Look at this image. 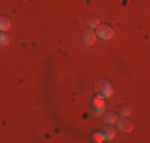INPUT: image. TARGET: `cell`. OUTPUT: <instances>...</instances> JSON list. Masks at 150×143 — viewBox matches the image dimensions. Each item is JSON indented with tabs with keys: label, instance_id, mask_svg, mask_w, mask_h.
Instances as JSON below:
<instances>
[{
	"label": "cell",
	"instance_id": "1",
	"mask_svg": "<svg viewBox=\"0 0 150 143\" xmlns=\"http://www.w3.org/2000/svg\"><path fill=\"white\" fill-rule=\"evenodd\" d=\"M96 35H98L99 38H102V40H105V41H107V40H110V38L113 37V30H112V27L105 26V24H99Z\"/></svg>",
	"mask_w": 150,
	"mask_h": 143
},
{
	"label": "cell",
	"instance_id": "2",
	"mask_svg": "<svg viewBox=\"0 0 150 143\" xmlns=\"http://www.w3.org/2000/svg\"><path fill=\"white\" fill-rule=\"evenodd\" d=\"M105 110V102H104V97L98 94V97L94 99V103H93V111L96 113V116H102Z\"/></svg>",
	"mask_w": 150,
	"mask_h": 143
},
{
	"label": "cell",
	"instance_id": "3",
	"mask_svg": "<svg viewBox=\"0 0 150 143\" xmlns=\"http://www.w3.org/2000/svg\"><path fill=\"white\" fill-rule=\"evenodd\" d=\"M117 127H118L121 132H131V130H133V124H131L128 119H125V118H123V119H120V121L117 119Z\"/></svg>",
	"mask_w": 150,
	"mask_h": 143
},
{
	"label": "cell",
	"instance_id": "4",
	"mask_svg": "<svg viewBox=\"0 0 150 143\" xmlns=\"http://www.w3.org/2000/svg\"><path fill=\"white\" fill-rule=\"evenodd\" d=\"M94 41H96V34H94V32H91V30H88L86 34L83 35V43L90 46V45H93Z\"/></svg>",
	"mask_w": 150,
	"mask_h": 143
},
{
	"label": "cell",
	"instance_id": "5",
	"mask_svg": "<svg viewBox=\"0 0 150 143\" xmlns=\"http://www.w3.org/2000/svg\"><path fill=\"white\" fill-rule=\"evenodd\" d=\"M102 118L107 124H115L117 123V114L115 113H102Z\"/></svg>",
	"mask_w": 150,
	"mask_h": 143
},
{
	"label": "cell",
	"instance_id": "6",
	"mask_svg": "<svg viewBox=\"0 0 150 143\" xmlns=\"http://www.w3.org/2000/svg\"><path fill=\"white\" fill-rule=\"evenodd\" d=\"M109 84H110V83H109L107 80H99L98 83H96V92H98V94H102V91H104V89H105Z\"/></svg>",
	"mask_w": 150,
	"mask_h": 143
},
{
	"label": "cell",
	"instance_id": "7",
	"mask_svg": "<svg viewBox=\"0 0 150 143\" xmlns=\"http://www.w3.org/2000/svg\"><path fill=\"white\" fill-rule=\"evenodd\" d=\"M11 26V22H10L8 18H0V32H6Z\"/></svg>",
	"mask_w": 150,
	"mask_h": 143
},
{
	"label": "cell",
	"instance_id": "8",
	"mask_svg": "<svg viewBox=\"0 0 150 143\" xmlns=\"http://www.w3.org/2000/svg\"><path fill=\"white\" fill-rule=\"evenodd\" d=\"M104 137H105V142L112 140V138L115 137V130H113L112 127H105V130H104Z\"/></svg>",
	"mask_w": 150,
	"mask_h": 143
},
{
	"label": "cell",
	"instance_id": "9",
	"mask_svg": "<svg viewBox=\"0 0 150 143\" xmlns=\"http://www.w3.org/2000/svg\"><path fill=\"white\" fill-rule=\"evenodd\" d=\"M112 94H113V89H112V86H107V88L102 91V94H99V95H102L104 99H109V97H112Z\"/></svg>",
	"mask_w": 150,
	"mask_h": 143
},
{
	"label": "cell",
	"instance_id": "10",
	"mask_svg": "<svg viewBox=\"0 0 150 143\" xmlns=\"http://www.w3.org/2000/svg\"><path fill=\"white\" fill-rule=\"evenodd\" d=\"M86 24H88V27H90V29H94V27L99 26V19H98V18H90V19L86 21Z\"/></svg>",
	"mask_w": 150,
	"mask_h": 143
},
{
	"label": "cell",
	"instance_id": "11",
	"mask_svg": "<svg viewBox=\"0 0 150 143\" xmlns=\"http://www.w3.org/2000/svg\"><path fill=\"white\" fill-rule=\"evenodd\" d=\"M129 113H131V108H129L128 105H123V107H121V110H120V114H121L123 118H126Z\"/></svg>",
	"mask_w": 150,
	"mask_h": 143
},
{
	"label": "cell",
	"instance_id": "12",
	"mask_svg": "<svg viewBox=\"0 0 150 143\" xmlns=\"http://www.w3.org/2000/svg\"><path fill=\"white\" fill-rule=\"evenodd\" d=\"M6 45H8V37L2 32L0 34V46H6Z\"/></svg>",
	"mask_w": 150,
	"mask_h": 143
},
{
	"label": "cell",
	"instance_id": "13",
	"mask_svg": "<svg viewBox=\"0 0 150 143\" xmlns=\"http://www.w3.org/2000/svg\"><path fill=\"white\" fill-rule=\"evenodd\" d=\"M94 140H96V142H105V137H104V134H101V132H98V134L94 135Z\"/></svg>",
	"mask_w": 150,
	"mask_h": 143
}]
</instances>
